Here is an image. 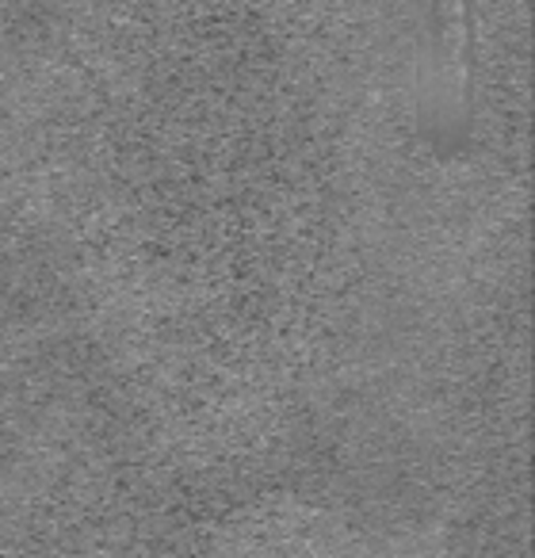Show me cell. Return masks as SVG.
Wrapping results in <instances>:
<instances>
[]
</instances>
